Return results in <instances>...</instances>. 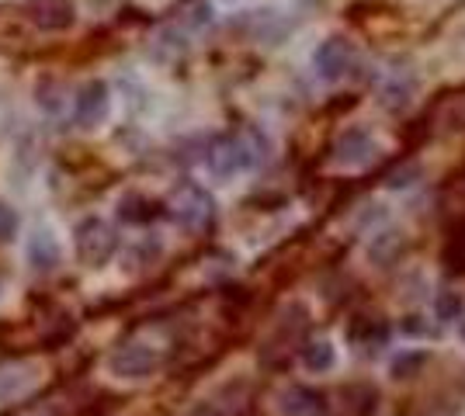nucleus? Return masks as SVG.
Returning <instances> with one entry per match:
<instances>
[{"label": "nucleus", "mask_w": 465, "mask_h": 416, "mask_svg": "<svg viewBox=\"0 0 465 416\" xmlns=\"http://www.w3.org/2000/svg\"><path fill=\"white\" fill-rule=\"evenodd\" d=\"M264 150H268L264 136H257L253 129H243V132H230V136H215L205 160H209V170L215 178H232L240 170L257 167L264 160Z\"/></svg>", "instance_id": "obj_1"}, {"label": "nucleus", "mask_w": 465, "mask_h": 416, "mask_svg": "<svg viewBox=\"0 0 465 416\" xmlns=\"http://www.w3.org/2000/svg\"><path fill=\"white\" fill-rule=\"evenodd\" d=\"M167 212H171V218H174L181 229H188V233H194V237H202V233L213 229L215 201L202 184L184 180V184H177L174 195L167 198Z\"/></svg>", "instance_id": "obj_2"}, {"label": "nucleus", "mask_w": 465, "mask_h": 416, "mask_svg": "<svg viewBox=\"0 0 465 416\" xmlns=\"http://www.w3.org/2000/svg\"><path fill=\"white\" fill-rule=\"evenodd\" d=\"M115 250H118V233L112 222L91 216L77 226V254L87 267H104L108 260L115 257Z\"/></svg>", "instance_id": "obj_3"}, {"label": "nucleus", "mask_w": 465, "mask_h": 416, "mask_svg": "<svg viewBox=\"0 0 465 416\" xmlns=\"http://www.w3.org/2000/svg\"><path fill=\"white\" fill-rule=\"evenodd\" d=\"M160 368V351L150 343H122L108 354V372L118 378H150Z\"/></svg>", "instance_id": "obj_4"}, {"label": "nucleus", "mask_w": 465, "mask_h": 416, "mask_svg": "<svg viewBox=\"0 0 465 416\" xmlns=\"http://www.w3.org/2000/svg\"><path fill=\"white\" fill-rule=\"evenodd\" d=\"M389 337H392V326H389V319H382V316H358V319H351L348 340L365 357L382 354V351L389 347Z\"/></svg>", "instance_id": "obj_5"}, {"label": "nucleus", "mask_w": 465, "mask_h": 416, "mask_svg": "<svg viewBox=\"0 0 465 416\" xmlns=\"http://www.w3.org/2000/svg\"><path fill=\"white\" fill-rule=\"evenodd\" d=\"M312 66H316V73L323 80H341L354 66V45L344 39H327L316 49Z\"/></svg>", "instance_id": "obj_6"}, {"label": "nucleus", "mask_w": 465, "mask_h": 416, "mask_svg": "<svg viewBox=\"0 0 465 416\" xmlns=\"http://www.w3.org/2000/svg\"><path fill=\"white\" fill-rule=\"evenodd\" d=\"M333 160L341 167H369L375 160V142L365 129H348L344 136L333 142Z\"/></svg>", "instance_id": "obj_7"}, {"label": "nucleus", "mask_w": 465, "mask_h": 416, "mask_svg": "<svg viewBox=\"0 0 465 416\" xmlns=\"http://www.w3.org/2000/svg\"><path fill=\"white\" fill-rule=\"evenodd\" d=\"M104 115H108V83H101V80L84 83L77 94V125L94 129L104 121Z\"/></svg>", "instance_id": "obj_8"}, {"label": "nucleus", "mask_w": 465, "mask_h": 416, "mask_svg": "<svg viewBox=\"0 0 465 416\" xmlns=\"http://www.w3.org/2000/svg\"><path fill=\"white\" fill-rule=\"evenodd\" d=\"M25 257L28 264L35 267V271H56L59 264H63V250H59L56 237L49 233V229H35L32 237H28V247H25Z\"/></svg>", "instance_id": "obj_9"}, {"label": "nucleus", "mask_w": 465, "mask_h": 416, "mask_svg": "<svg viewBox=\"0 0 465 416\" xmlns=\"http://www.w3.org/2000/svg\"><path fill=\"white\" fill-rule=\"evenodd\" d=\"M282 413L285 416H323L327 413V399L310 385H289L282 392Z\"/></svg>", "instance_id": "obj_10"}, {"label": "nucleus", "mask_w": 465, "mask_h": 416, "mask_svg": "<svg viewBox=\"0 0 465 416\" xmlns=\"http://www.w3.org/2000/svg\"><path fill=\"white\" fill-rule=\"evenodd\" d=\"M407 250H410V239L400 229H382L379 237H371L369 260L379 264V267H392V264H400V260L407 257Z\"/></svg>", "instance_id": "obj_11"}, {"label": "nucleus", "mask_w": 465, "mask_h": 416, "mask_svg": "<svg viewBox=\"0 0 465 416\" xmlns=\"http://www.w3.org/2000/svg\"><path fill=\"white\" fill-rule=\"evenodd\" d=\"M341 402L348 416H375L379 410V389L371 382H351L341 389Z\"/></svg>", "instance_id": "obj_12"}, {"label": "nucleus", "mask_w": 465, "mask_h": 416, "mask_svg": "<svg viewBox=\"0 0 465 416\" xmlns=\"http://www.w3.org/2000/svg\"><path fill=\"white\" fill-rule=\"evenodd\" d=\"M156 216H160V205L150 201L146 195H139V191H129V195H122V201H118V218L129 222V226H146Z\"/></svg>", "instance_id": "obj_13"}, {"label": "nucleus", "mask_w": 465, "mask_h": 416, "mask_svg": "<svg viewBox=\"0 0 465 416\" xmlns=\"http://www.w3.org/2000/svg\"><path fill=\"white\" fill-rule=\"evenodd\" d=\"M32 18L39 28L45 32H53V28H70L74 24V7L66 4V0H42L32 7Z\"/></svg>", "instance_id": "obj_14"}, {"label": "nucleus", "mask_w": 465, "mask_h": 416, "mask_svg": "<svg viewBox=\"0 0 465 416\" xmlns=\"http://www.w3.org/2000/svg\"><path fill=\"white\" fill-rule=\"evenodd\" d=\"M427 361H430L427 351H400V357H392V364H389V375L396 382H413L427 368Z\"/></svg>", "instance_id": "obj_15"}, {"label": "nucleus", "mask_w": 465, "mask_h": 416, "mask_svg": "<svg viewBox=\"0 0 465 416\" xmlns=\"http://www.w3.org/2000/svg\"><path fill=\"white\" fill-rule=\"evenodd\" d=\"M434 316H438V323H455V319H462L465 292H459V288H441L438 298H434Z\"/></svg>", "instance_id": "obj_16"}, {"label": "nucleus", "mask_w": 465, "mask_h": 416, "mask_svg": "<svg viewBox=\"0 0 465 416\" xmlns=\"http://www.w3.org/2000/svg\"><path fill=\"white\" fill-rule=\"evenodd\" d=\"M302 364L310 372H330L333 368V343L330 340H306L302 343Z\"/></svg>", "instance_id": "obj_17"}, {"label": "nucleus", "mask_w": 465, "mask_h": 416, "mask_svg": "<svg viewBox=\"0 0 465 416\" xmlns=\"http://www.w3.org/2000/svg\"><path fill=\"white\" fill-rule=\"evenodd\" d=\"M174 15L181 24H188V28H205L209 21H213V7L205 4V0H177Z\"/></svg>", "instance_id": "obj_18"}, {"label": "nucleus", "mask_w": 465, "mask_h": 416, "mask_svg": "<svg viewBox=\"0 0 465 416\" xmlns=\"http://www.w3.org/2000/svg\"><path fill=\"white\" fill-rule=\"evenodd\" d=\"M32 385V375L25 378V368H11L0 375V399H15Z\"/></svg>", "instance_id": "obj_19"}, {"label": "nucleus", "mask_w": 465, "mask_h": 416, "mask_svg": "<svg viewBox=\"0 0 465 416\" xmlns=\"http://www.w3.org/2000/svg\"><path fill=\"white\" fill-rule=\"evenodd\" d=\"M15 233H18V212L7 201H0V239H11Z\"/></svg>", "instance_id": "obj_20"}, {"label": "nucleus", "mask_w": 465, "mask_h": 416, "mask_svg": "<svg viewBox=\"0 0 465 416\" xmlns=\"http://www.w3.org/2000/svg\"><path fill=\"white\" fill-rule=\"evenodd\" d=\"M400 330H403V334H410V337H434V330L427 326L424 316H407L403 323H400Z\"/></svg>", "instance_id": "obj_21"}, {"label": "nucleus", "mask_w": 465, "mask_h": 416, "mask_svg": "<svg viewBox=\"0 0 465 416\" xmlns=\"http://www.w3.org/2000/svg\"><path fill=\"white\" fill-rule=\"evenodd\" d=\"M417 174H420V170H417V167L410 163L407 170H396V174H389L386 184H389V188H407V184H413L410 178H417Z\"/></svg>", "instance_id": "obj_22"}, {"label": "nucleus", "mask_w": 465, "mask_h": 416, "mask_svg": "<svg viewBox=\"0 0 465 416\" xmlns=\"http://www.w3.org/2000/svg\"><path fill=\"white\" fill-rule=\"evenodd\" d=\"M39 104L45 108V111H59L63 108V98H59V87H56V94H49L45 87L39 91Z\"/></svg>", "instance_id": "obj_23"}, {"label": "nucleus", "mask_w": 465, "mask_h": 416, "mask_svg": "<svg viewBox=\"0 0 465 416\" xmlns=\"http://www.w3.org/2000/svg\"><path fill=\"white\" fill-rule=\"evenodd\" d=\"M192 416H226L215 402H202V406H194L192 410Z\"/></svg>", "instance_id": "obj_24"}, {"label": "nucleus", "mask_w": 465, "mask_h": 416, "mask_svg": "<svg viewBox=\"0 0 465 416\" xmlns=\"http://www.w3.org/2000/svg\"><path fill=\"white\" fill-rule=\"evenodd\" d=\"M462 340H465V316H462Z\"/></svg>", "instance_id": "obj_25"}]
</instances>
